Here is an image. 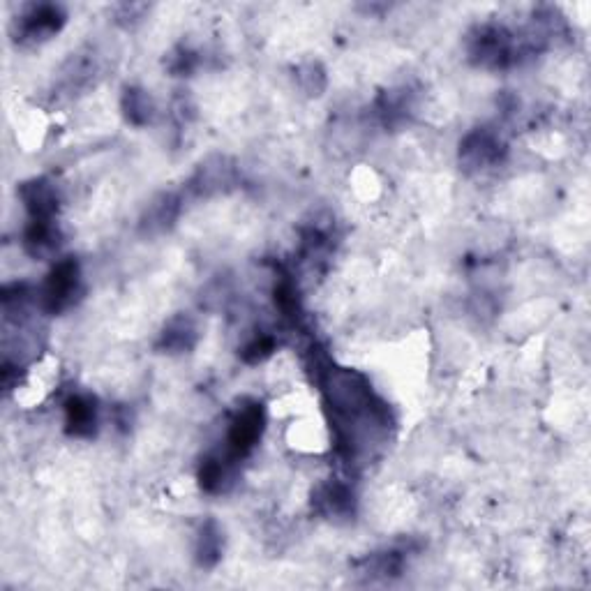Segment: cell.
<instances>
[{
  "label": "cell",
  "instance_id": "obj_18",
  "mask_svg": "<svg viewBox=\"0 0 591 591\" xmlns=\"http://www.w3.org/2000/svg\"><path fill=\"white\" fill-rule=\"evenodd\" d=\"M273 298H275V308L282 312V317H287L291 321L301 319L303 308H301V296H298V289L294 280L289 278V275H284V278L278 280L273 289Z\"/></svg>",
  "mask_w": 591,
  "mask_h": 591
},
{
  "label": "cell",
  "instance_id": "obj_9",
  "mask_svg": "<svg viewBox=\"0 0 591 591\" xmlns=\"http://www.w3.org/2000/svg\"><path fill=\"white\" fill-rule=\"evenodd\" d=\"M312 506L314 511L331 520L351 518L356 511V497L354 490L342 481H328L317 485L312 492Z\"/></svg>",
  "mask_w": 591,
  "mask_h": 591
},
{
  "label": "cell",
  "instance_id": "obj_8",
  "mask_svg": "<svg viewBox=\"0 0 591 591\" xmlns=\"http://www.w3.org/2000/svg\"><path fill=\"white\" fill-rule=\"evenodd\" d=\"M65 432L77 439H91L100 425V407L93 395L74 393L65 400Z\"/></svg>",
  "mask_w": 591,
  "mask_h": 591
},
{
  "label": "cell",
  "instance_id": "obj_20",
  "mask_svg": "<svg viewBox=\"0 0 591 591\" xmlns=\"http://www.w3.org/2000/svg\"><path fill=\"white\" fill-rule=\"evenodd\" d=\"M275 349H278V340H275V335L257 333L248 344H245L241 356L245 363L257 365V363H264L266 358H271Z\"/></svg>",
  "mask_w": 591,
  "mask_h": 591
},
{
  "label": "cell",
  "instance_id": "obj_21",
  "mask_svg": "<svg viewBox=\"0 0 591 591\" xmlns=\"http://www.w3.org/2000/svg\"><path fill=\"white\" fill-rule=\"evenodd\" d=\"M199 65V54L197 51L192 49H178L174 56H171L169 61V70L176 74V77H185V74H192L194 70H197Z\"/></svg>",
  "mask_w": 591,
  "mask_h": 591
},
{
  "label": "cell",
  "instance_id": "obj_5",
  "mask_svg": "<svg viewBox=\"0 0 591 591\" xmlns=\"http://www.w3.org/2000/svg\"><path fill=\"white\" fill-rule=\"evenodd\" d=\"M65 26V10L56 3L26 5L14 21V35L24 44H40L54 37Z\"/></svg>",
  "mask_w": 591,
  "mask_h": 591
},
{
  "label": "cell",
  "instance_id": "obj_19",
  "mask_svg": "<svg viewBox=\"0 0 591 591\" xmlns=\"http://www.w3.org/2000/svg\"><path fill=\"white\" fill-rule=\"evenodd\" d=\"M296 81H298V88H301V91L308 97H319L321 93L326 91V86H328V77H326L324 65L317 63V61H308V63H303L301 67H298Z\"/></svg>",
  "mask_w": 591,
  "mask_h": 591
},
{
  "label": "cell",
  "instance_id": "obj_22",
  "mask_svg": "<svg viewBox=\"0 0 591 591\" xmlns=\"http://www.w3.org/2000/svg\"><path fill=\"white\" fill-rule=\"evenodd\" d=\"M118 19L123 21V24H134V17H137V14H144L146 12V5H121L118 7Z\"/></svg>",
  "mask_w": 591,
  "mask_h": 591
},
{
  "label": "cell",
  "instance_id": "obj_17",
  "mask_svg": "<svg viewBox=\"0 0 591 591\" xmlns=\"http://www.w3.org/2000/svg\"><path fill=\"white\" fill-rule=\"evenodd\" d=\"M363 573L372 580H388V578H398L405 568V552L402 550H381L374 552L368 559H363Z\"/></svg>",
  "mask_w": 591,
  "mask_h": 591
},
{
  "label": "cell",
  "instance_id": "obj_10",
  "mask_svg": "<svg viewBox=\"0 0 591 591\" xmlns=\"http://www.w3.org/2000/svg\"><path fill=\"white\" fill-rule=\"evenodd\" d=\"M236 465L238 460L231 458L227 451L206 455V458L201 460L199 474H197L201 490L208 492V495H222V492H229L236 478Z\"/></svg>",
  "mask_w": 591,
  "mask_h": 591
},
{
  "label": "cell",
  "instance_id": "obj_13",
  "mask_svg": "<svg viewBox=\"0 0 591 591\" xmlns=\"http://www.w3.org/2000/svg\"><path fill=\"white\" fill-rule=\"evenodd\" d=\"M181 208H183V199L178 197V194L174 192L160 194V197L148 204L144 218H141V229H144V234H162V231H167L171 224L178 220Z\"/></svg>",
  "mask_w": 591,
  "mask_h": 591
},
{
  "label": "cell",
  "instance_id": "obj_11",
  "mask_svg": "<svg viewBox=\"0 0 591 591\" xmlns=\"http://www.w3.org/2000/svg\"><path fill=\"white\" fill-rule=\"evenodd\" d=\"M199 342V328L197 321L187 314H176L167 321V326L162 328L160 340H157V349L164 354H187L197 347Z\"/></svg>",
  "mask_w": 591,
  "mask_h": 591
},
{
  "label": "cell",
  "instance_id": "obj_7",
  "mask_svg": "<svg viewBox=\"0 0 591 591\" xmlns=\"http://www.w3.org/2000/svg\"><path fill=\"white\" fill-rule=\"evenodd\" d=\"M236 183V167L229 157L224 155H213L208 157L206 162H201L197 174L192 176L190 190L197 194V197H211V194H218L227 190Z\"/></svg>",
  "mask_w": 591,
  "mask_h": 591
},
{
  "label": "cell",
  "instance_id": "obj_12",
  "mask_svg": "<svg viewBox=\"0 0 591 591\" xmlns=\"http://www.w3.org/2000/svg\"><path fill=\"white\" fill-rule=\"evenodd\" d=\"M61 248V229L54 220H31L24 231V250L33 259H49Z\"/></svg>",
  "mask_w": 591,
  "mask_h": 591
},
{
  "label": "cell",
  "instance_id": "obj_16",
  "mask_svg": "<svg viewBox=\"0 0 591 591\" xmlns=\"http://www.w3.org/2000/svg\"><path fill=\"white\" fill-rule=\"evenodd\" d=\"M121 109L127 118V123L144 127L148 123H153L155 118V102L153 97L148 95V91L139 86H130L123 91L121 97Z\"/></svg>",
  "mask_w": 591,
  "mask_h": 591
},
{
  "label": "cell",
  "instance_id": "obj_2",
  "mask_svg": "<svg viewBox=\"0 0 591 591\" xmlns=\"http://www.w3.org/2000/svg\"><path fill=\"white\" fill-rule=\"evenodd\" d=\"M81 291H84V284H81L79 261L65 257L51 268L47 280H44L40 291H37L40 308L47 314H61L79 301Z\"/></svg>",
  "mask_w": 591,
  "mask_h": 591
},
{
  "label": "cell",
  "instance_id": "obj_15",
  "mask_svg": "<svg viewBox=\"0 0 591 591\" xmlns=\"http://www.w3.org/2000/svg\"><path fill=\"white\" fill-rule=\"evenodd\" d=\"M411 109H414V100H411V93L407 88L388 91L381 95V100L377 102V114L386 127H398L402 123H407Z\"/></svg>",
  "mask_w": 591,
  "mask_h": 591
},
{
  "label": "cell",
  "instance_id": "obj_1",
  "mask_svg": "<svg viewBox=\"0 0 591 591\" xmlns=\"http://www.w3.org/2000/svg\"><path fill=\"white\" fill-rule=\"evenodd\" d=\"M536 47L525 40H518L508 28L499 24H485L471 35L469 56L471 61L488 70H506L515 63H520L525 56L536 54Z\"/></svg>",
  "mask_w": 591,
  "mask_h": 591
},
{
  "label": "cell",
  "instance_id": "obj_6",
  "mask_svg": "<svg viewBox=\"0 0 591 591\" xmlns=\"http://www.w3.org/2000/svg\"><path fill=\"white\" fill-rule=\"evenodd\" d=\"M19 197L31 220H56L58 206H61V192L51 178H31L21 183Z\"/></svg>",
  "mask_w": 591,
  "mask_h": 591
},
{
  "label": "cell",
  "instance_id": "obj_3",
  "mask_svg": "<svg viewBox=\"0 0 591 591\" xmlns=\"http://www.w3.org/2000/svg\"><path fill=\"white\" fill-rule=\"evenodd\" d=\"M266 430V411L257 400H245L241 407L236 409V414L231 416L229 430H227V451L231 458L241 462L243 458L257 448L261 441V435Z\"/></svg>",
  "mask_w": 591,
  "mask_h": 591
},
{
  "label": "cell",
  "instance_id": "obj_14",
  "mask_svg": "<svg viewBox=\"0 0 591 591\" xmlns=\"http://www.w3.org/2000/svg\"><path fill=\"white\" fill-rule=\"evenodd\" d=\"M224 552V534L215 520H206L197 531L194 543V559L201 568H213L220 564Z\"/></svg>",
  "mask_w": 591,
  "mask_h": 591
},
{
  "label": "cell",
  "instance_id": "obj_4",
  "mask_svg": "<svg viewBox=\"0 0 591 591\" xmlns=\"http://www.w3.org/2000/svg\"><path fill=\"white\" fill-rule=\"evenodd\" d=\"M506 155V144L495 130L490 127H478L471 130L460 144V164L469 174H481L497 167Z\"/></svg>",
  "mask_w": 591,
  "mask_h": 591
}]
</instances>
